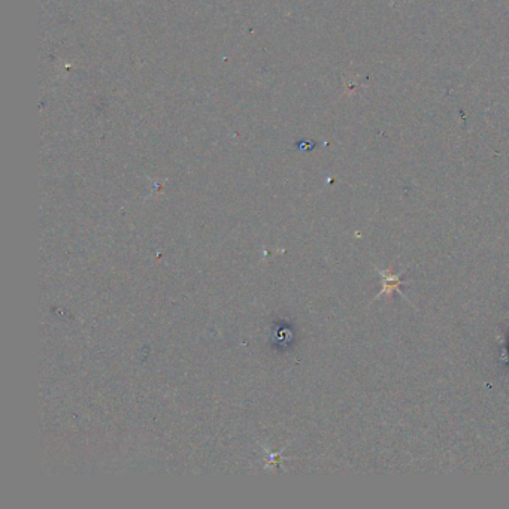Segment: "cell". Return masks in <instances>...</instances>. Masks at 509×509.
<instances>
[{
    "mask_svg": "<svg viewBox=\"0 0 509 509\" xmlns=\"http://www.w3.org/2000/svg\"><path fill=\"white\" fill-rule=\"evenodd\" d=\"M375 269H377V271H378V273L381 275V278H383V289L379 290V293L375 296L374 301L379 299L381 296H384V294L391 296V293H393V291H397V293L402 296V298H404L405 301H408V299H407V296L404 294V291L400 290V285L408 284V282L400 281V277L407 272V269L400 271V273H393V272H391L390 269H388V271H383V269H378V268H375ZM408 302H409V301H408Z\"/></svg>",
    "mask_w": 509,
    "mask_h": 509,
    "instance_id": "6da1fadb",
    "label": "cell"
}]
</instances>
